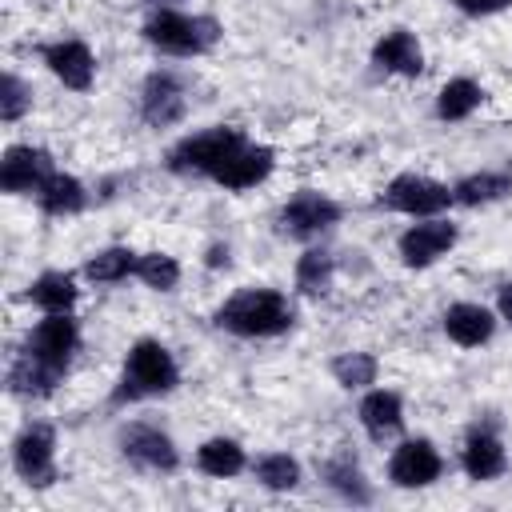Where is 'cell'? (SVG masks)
<instances>
[{
  "label": "cell",
  "instance_id": "1",
  "mask_svg": "<svg viewBox=\"0 0 512 512\" xmlns=\"http://www.w3.org/2000/svg\"><path fill=\"white\" fill-rule=\"evenodd\" d=\"M296 320L288 296L276 288H244L216 308V324L232 336H280Z\"/></svg>",
  "mask_w": 512,
  "mask_h": 512
},
{
  "label": "cell",
  "instance_id": "2",
  "mask_svg": "<svg viewBox=\"0 0 512 512\" xmlns=\"http://www.w3.org/2000/svg\"><path fill=\"white\" fill-rule=\"evenodd\" d=\"M180 384V368L172 352L160 340H136L124 360V376L116 388V400H144V396H164Z\"/></svg>",
  "mask_w": 512,
  "mask_h": 512
},
{
  "label": "cell",
  "instance_id": "3",
  "mask_svg": "<svg viewBox=\"0 0 512 512\" xmlns=\"http://www.w3.org/2000/svg\"><path fill=\"white\" fill-rule=\"evenodd\" d=\"M244 132L240 128H208L196 136H184L172 152H168V168L172 172H196V176H216L240 148H244Z\"/></svg>",
  "mask_w": 512,
  "mask_h": 512
},
{
  "label": "cell",
  "instance_id": "4",
  "mask_svg": "<svg viewBox=\"0 0 512 512\" xmlns=\"http://www.w3.org/2000/svg\"><path fill=\"white\" fill-rule=\"evenodd\" d=\"M144 36H148V44H156L168 56H200L216 40V24L204 16H184V12L160 8L148 16Z\"/></svg>",
  "mask_w": 512,
  "mask_h": 512
},
{
  "label": "cell",
  "instance_id": "5",
  "mask_svg": "<svg viewBox=\"0 0 512 512\" xmlns=\"http://www.w3.org/2000/svg\"><path fill=\"white\" fill-rule=\"evenodd\" d=\"M380 204L392 208V212H404V216H436V212H444L456 200H452V188L448 184L428 180V176H416V172H404V176H396L380 192Z\"/></svg>",
  "mask_w": 512,
  "mask_h": 512
},
{
  "label": "cell",
  "instance_id": "6",
  "mask_svg": "<svg viewBox=\"0 0 512 512\" xmlns=\"http://www.w3.org/2000/svg\"><path fill=\"white\" fill-rule=\"evenodd\" d=\"M12 464L20 480H28L32 488H48L56 480V432L48 424L20 428V436L12 440Z\"/></svg>",
  "mask_w": 512,
  "mask_h": 512
},
{
  "label": "cell",
  "instance_id": "7",
  "mask_svg": "<svg viewBox=\"0 0 512 512\" xmlns=\"http://www.w3.org/2000/svg\"><path fill=\"white\" fill-rule=\"evenodd\" d=\"M120 452H124L136 468H144V472H172V468L180 464L172 436L160 432V428H152V424H128V428L120 432Z\"/></svg>",
  "mask_w": 512,
  "mask_h": 512
},
{
  "label": "cell",
  "instance_id": "8",
  "mask_svg": "<svg viewBox=\"0 0 512 512\" xmlns=\"http://www.w3.org/2000/svg\"><path fill=\"white\" fill-rule=\"evenodd\" d=\"M340 220V204L320 192H300L280 208V228L296 240H312Z\"/></svg>",
  "mask_w": 512,
  "mask_h": 512
},
{
  "label": "cell",
  "instance_id": "9",
  "mask_svg": "<svg viewBox=\"0 0 512 512\" xmlns=\"http://www.w3.org/2000/svg\"><path fill=\"white\" fill-rule=\"evenodd\" d=\"M52 172H56V168H52V156H48L44 148L12 144V148L4 152V160H0V188L12 192V196H20V192H32V196H36V188H40Z\"/></svg>",
  "mask_w": 512,
  "mask_h": 512
},
{
  "label": "cell",
  "instance_id": "10",
  "mask_svg": "<svg viewBox=\"0 0 512 512\" xmlns=\"http://www.w3.org/2000/svg\"><path fill=\"white\" fill-rule=\"evenodd\" d=\"M76 344H80V328H76L72 312H44V320L28 332V344H24V348L36 352V356L48 360V364L68 368Z\"/></svg>",
  "mask_w": 512,
  "mask_h": 512
},
{
  "label": "cell",
  "instance_id": "11",
  "mask_svg": "<svg viewBox=\"0 0 512 512\" xmlns=\"http://www.w3.org/2000/svg\"><path fill=\"white\" fill-rule=\"evenodd\" d=\"M48 72L72 88V92H88L92 88V76H96V60H92V48L84 40H56V44H44L40 48Z\"/></svg>",
  "mask_w": 512,
  "mask_h": 512
},
{
  "label": "cell",
  "instance_id": "12",
  "mask_svg": "<svg viewBox=\"0 0 512 512\" xmlns=\"http://www.w3.org/2000/svg\"><path fill=\"white\" fill-rule=\"evenodd\" d=\"M440 468H444V460L432 448V440H404L388 460V476L396 488H424L440 476Z\"/></svg>",
  "mask_w": 512,
  "mask_h": 512
},
{
  "label": "cell",
  "instance_id": "13",
  "mask_svg": "<svg viewBox=\"0 0 512 512\" xmlns=\"http://www.w3.org/2000/svg\"><path fill=\"white\" fill-rule=\"evenodd\" d=\"M452 244H456V224H448V220H424V224H412L400 236V260L408 268H428L440 256H448Z\"/></svg>",
  "mask_w": 512,
  "mask_h": 512
},
{
  "label": "cell",
  "instance_id": "14",
  "mask_svg": "<svg viewBox=\"0 0 512 512\" xmlns=\"http://www.w3.org/2000/svg\"><path fill=\"white\" fill-rule=\"evenodd\" d=\"M184 108H188V100H184V88H180V80L172 72H152L144 80V92H140V116H144V124L168 128V124H176L184 116Z\"/></svg>",
  "mask_w": 512,
  "mask_h": 512
},
{
  "label": "cell",
  "instance_id": "15",
  "mask_svg": "<svg viewBox=\"0 0 512 512\" xmlns=\"http://www.w3.org/2000/svg\"><path fill=\"white\" fill-rule=\"evenodd\" d=\"M64 372H68V368L48 364V360H40L36 352L24 348V352L12 360V368H8V392H12V396H24V400L52 396L56 384L64 380Z\"/></svg>",
  "mask_w": 512,
  "mask_h": 512
},
{
  "label": "cell",
  "instance_id": "16",
  "mask_svg": "<svg viewBox=\"0 0 512 512\" xmlns=\"http://www.w3.org/2000/svg\"><path fill=\"white\" fill-rule=\"evenodd\" d=\"M372 64L380 72H392V76H420L424 72V48L408 28H392L376 40Z\"/></svg>",
  "mask_w": 512,
  "mask_h": 512
},
{
  "label": "cell",
  "instance_id": "17",
  "mask_svg": "<svg viewBox=\"0 0 512 512\" xmlns=\"http://www.w3.org/2000/svg\"><path fill=\"white\" fill-rule=\"evenodd\" d=\"M444 332H448V340L460 344V348H480V344L492 340L496 316H492L484 304L460 300V304H452V308L444 312Z\"/></svg>",
  "mask_w": 512,
  "mask_h": 512
},
{
  "label": "cell",
  "instance_id": "18",
  "mask_svg": "<svg viewBox=\"0 0 512 512\" xmlns=\"http://www.w3.org/2000/svg\"><path fill=\"white\" fill-rule=\"evenodd\" d=\"M272 164H276V152L272 148H264V144H244L212 180L216 184H224V188H256L260 180H268V172H272Z\"/></svg>",
  "mask_w": 512,
  "mask_h": 512
},
{
  "label": "cell",
  "instance_id": "19",
  "mask_svg": "<svg viewBox=\"0 0 512 512\" xmlns=\"http://www.w3.org/2000/svg\"><path fill=\"white\" fill-rule=\"evenodd\" d=\"M360 424H364V432H368L372 440L396 436L400 424H404V404H400V396L388 392V388H372V392L360 400Z\"/></svg>",
  "mask_w": 512,
  "mask_h": 512
},
{
  "label": "cell",
  "instance_id": "20",
  "mask_svg": "<svg viewBox=\"0 0 512 512\" xmlns=\"http://www.w3.org/2000/svg\"><path fill=\"white\" fill-rule=\"evenodd\" d=\"M460 464H464V472H468L472 480H496V476L508 468V456H504V444H500L492 432L476 428V432L464 440Z\"/></svg>",
  "mask_w": 512,
  "mask_h": 512
},
{
  "label": "cell",
  "instance_id": "21",
  "mask_svg": "<svg viewBox=\"0 0 512 512\" xmlns=\"http://www.w3.org/2000/svg\"><path fill=\"white\" fill-rule=\"evenodd\" d=\"M36 204L48 212V216H76L84 204H88V192L76 176L68 172H52L40 188H36Z\"/></svg>",
  "mask_w": 512,
  "mask_h": 512
},
{
  "label": "cell",
  "instance_id": "22",
  "mask_svg": "<svg viewBox=\"0 0 512 512\" xmlns=\"http://www.w3.org/2000/svg\"><path fill=\"white\" fill-rule=\"evenodd\" d=\"M28 300L40 312H72V304H76V280H72V272H40L28 284Z\"/></svg>",
  "mask_w": 512,
  "mask_h": 512
},
{
  "label": "cell",
  "instance_id": "23",
  "mask_svg": "<svg viewBox=\"0 0 512 512\" xmlns=\"http://www.w3.org/2000/svg\"><path fill=\"white\" fill-rule=\"evenodd\" d=\"M196 468L204 476H216V480H228L236 472H244V448L228 436H212L196 448Z\"/></svg>",
  "mask_w": 512,
  "mask_h": 512
},
{
  "label": "cell",
  "instance_id": "24",
  "mask_svg": "<svg viewBox=\"0 0 512 512\" xmlns=\"http://www.w3.org/2000/svg\"><path fill=\"white\" fill-rule=\"evenodd\" d=\"M480 100H484V88H480L476 80H468V76H456V80H448V84L440 88V96H436V116H440V120H464V116H472V112L480 108Z\"/></svg>",
  "mask_w": 512,
  "mask_h": 512
},
{
  "label": "cell",
  "instance_id": "25",
  "mask_svg": "<svg viewBox=\"0 0 512 512\" xmlns=\"http://www.w3.org/2000/svg\"><path fill=\"white\" fill-rule=\"evenodd\" d=\"M508 192H512V180L504 172H472L452 188V200L468 204V208H480V204H492V200H500Z\"/></svg>",
  "mask_w": 512,
  "mask_h": 512
},
{
  "label": "cell",
  "instance_id": "26",
  "mask_svg": "<svg viewBox=\"0 0 512 512\" xmlns=\"http://www.w3.org/2000/svg\"><path fill=\"white\" fill-rule=\"evenodd\" d=\"M136 252L132 248H104V252H96L88 264H84V276L92 280V284H120V280H128V276H136Z\"/></svg>",
  "mask_w": 512,
  "mask_h": 512
},
{
  "label": "cell",
  "instance_id": "27",
  "mask_svg": "<svg viewBox=\"0 0 512 512\" xmlns=\"http://www.w3.org/2000/svg\"><path fill=\"white\" fill-rule=\"evenodd\" d=\"M332 272H336L332 256H328L324 248H308V252L296 260V288H300L304 296H324V292L332 288Z\"/></svg>",
  "mask_w": 512,
  "mask_h": 512
},
{
  "label": "cell",
  "instance_id": "28",
  "mask_svg": "<svg viewBox=\"0 0 512 512\" xmlns=\"http://www.w3.org/2000/svg\"><path fill=\"white\" fill-rule=\"evenodd\" d=\"M376 372H380V364L368 352H340L332 360V376L340 388H368V384H376Z\"/></svg>",
  "mask_w": 512,
  "mask_h": 512
},
{
  "label": "cell",
  "instance_id": "29",
  "mask_svg": "<svg viewBox=\"0 0 512 512\" xmlns=\"http://www.w3.org/2000/svg\"><path fill=\"white\" fill-rule=\"evenodd\" d=\"M256 480L272 492H288L300 484V464L288 456V452H264L256 460Z\"/></svg>",
  "mask_w": 512,
  "mask_h": 512
},
{
  "label": "cell",
  "instance_id": "30",
  "mask_svg": "<svg viewBox=\"0 0 512 512\" xmlns=\"http://www.w3.org/2000/svg\"><path fill=\"white\" fill-rule=\"evenodd\" d=\"M324 476H328V484H332L344 500H352V504H368V500H372V492H368V484H364V472H360L348 456L328 460V464H324Z\"/></svg>",
  "mask_w": 512,
  "mask_h": 512
},
{
  "label": "cell",
  "instance_id": "31",
  "mask_svg": "<svg viewBox=\"0 0 512 512\" xmlns=\"http://www.w3.org/2000/svg\"><path fill=\"white\" fill-rule=\"evenodd\" d=\"M136 276H140L148 288H156V292H172V288L180 284V264H176V256H168V252H144V256L136 260Z\"/></svg>",
  "mask_w": 512,
  "mask_h": 512
},
{
  "label": "cell",
  "instance_id": "32",
  "mask_svg": "<svg viewBox=\"0 0 512 512\" xmlns=\"http://www.w3.org/2000/svg\"><path fill=\"white\" fill-rule=\"evenodd\" d=\"M28 104H32L28 88L20 84L16 72H8V76H4V88H0V120H4V124H16V120L24 116Z\"/></svg>",
  "mask_w": 512,
  "mask_h": 512
},
{
  "label": "cell",
  "instance_id": "33",
  "mask_svg": "<svg viewBox=\"0 0 512 512\" xmlns=\"http://www.w3.org/2000/svg\"><path fill=\"white\" fill-rule=\"evenodd\" d=\"M452 4L468 16H492V12H504L512 0H452Z\"/></svg>",
  "mask_w": 512,
  "mask_h": 512
},
{
  "label": "cell",
  "instance_id": "34",
  "mask_svg": "<svg viewBox=\"0 0 512 512\" xmlns=\"http://www.w3.org/2000/svg\"><path fill=\"white\" fill-rule=\"evenodd\" d=\"M496 308H500V320H508V324H512V280L500 288V296H496Z\"/></svg>",
  "mask_w": 512,
  "mask_h": 512
},
{
  "label": "cell",
  "instance_id": "35",
  "mask_svg": "<svg viewBox=\"0 0 512 512\" xmlns=\"http://www.w3.org/2000/svg\"><path fill=\"white\" fill-rule=\"evenodd\" d=\"M208 264H212V268L228 264V248H224V244H212V248H208Z\"/></svg>",
  "mask_w": 512,
  "mask_h": 512
}]
</instances>
